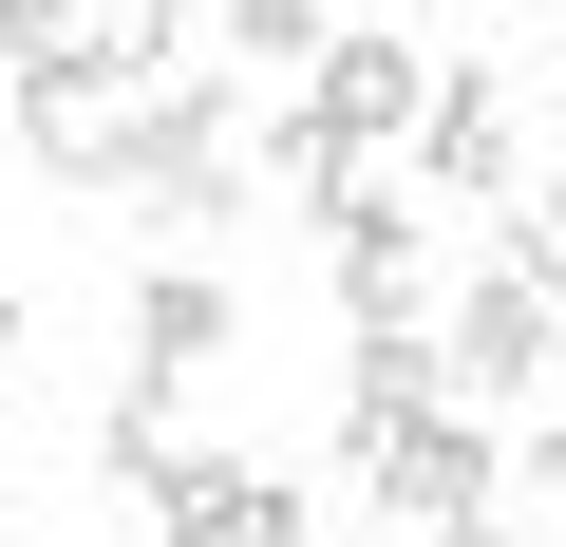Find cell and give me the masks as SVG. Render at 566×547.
I'll return each mask as SVG.
<instances>
[{
    "label": "cell",
    "mask_w": 566,
    "mask_h": 547,
    "mask_svg": "<svg viewBox=\"0 0 566 547\" xmlns=\"http://www.w3.org/2000/svg\"><path fill=\"white\" fill-rule=\"evenodd\" d=\"M114 208L227 227V208H245V95H227V76H151V95L114 114Z\"/></svg>",
    "instance_id": "cell-1"
},
{
    "label": "cell",
    "mask_w": 566,
    "mask_h": 547,
    "mask_svg": "<svg viewBox=\"0 0 566 547\" xmlns=\"http://www.w3.org/2000/svg\"><path fill=\"white\" fill-rule=\"evenodd\" d=\"M566 378V303H528V284H472L453 322H434V397L453 415H491V397H547Z\"/></svg>",
    "instance_id": "cell-2"
},
{
    "label": "cell",
    "mask_w": 566,
    "mask_h": 547,
    "mask_svg": "<svg viewBox=\"0 0 566 547\" xmlns=\"http://www.w3.org/2000/svg\"><path fill=\"white\" fill-rule=\"evenodd\" d=\"M0 95H20V151H39L57 189H114V114H133V76H114L95 39H57V57H20Z\"/></svg>",
    "instance_id": "cell-3"
},
{
    "label": "cell",
    "mask_w": 566,
    "mask_h": 547,
    "mask_svg": "<svg viewBox=\"0 0 566 547\" xmlns=\"http://www.w3.org/2000/svg\"><path fill=\"white\" fill-rule=\"evenodd\" d=\"M359 491H378L397 528H491V415H453V397L397 415V434L359 453Z\"/></svg>",
    "instance_id": "cell-4"
},
{
    "label": "cell",
    "mask_w": 566,
    "mask_h": 547,
    "mask_svg": "<svg viewBox=\"0 0 566 547\" xmlns=\"http://www.w3.org/2000/svg\"><path fill=\"white\" fill-rule=\"evenodd\" d=\"M416 189L510 208V76H491V57H434V95H416Z\"/></svg>",
    "instance_id": "cell-5"
},
{
    "label": "cell",
    "mask_w": 566,
    "mask_h": 547,
    "mask_svg": "<svg viewBox=\"0 0 566 547\" xmlns=\"http://www.w3.org/2000/svg\"><path fill=\"white\" fill-rule=\"evenodd\" d=\"M151 547H303V491H283L264 453H189L151 491Z\"/></svg>",
    "instance_id": "cell-6"
},
{
    "label": "cell",
    "mask_w": 566,
    "mask_h": 547,
    "mask_svg": "<svg viewBox=\"0 0 566 547\" xmlns=\"http://www.w3.org/2000/svg\"><path fill=\"white\" fill-rule=\"evenodd\" d=\"M416 95H434V57H416V39H378V20H340V39L303 57V114H322L340 151H378V133H416Z\"/></svg>",
    "instance_id": "cell-7"
},
{
    "label": "cell",
    "mask_w": 566,
    "mask_h": 547,
    "mask_svg": "<svg viewBox=\"0 0 566 547\" xmlns=\"http://www.w3.org/2000/svg\"><path fill=\"white\" fill-rule=\"evenodd\" d=\"M322 245H340V322H434V227H416V189H359Z\"/></svg>",
    "instance_id": "cell-8"
},
{
    "label": "cell",
    "mask_w": 566,
    "mask_h": 547,
    "mask_svg": "<svg viewBox=\"0 0 566 547\" xmlns=\"http://www.w3.org/2000/svg\"><path fill=\"white\" fill-rule=\"evenodd\" d=\"M227 340H245V303L208 284V264H151V284H133V378H151V397H189Z\"/></svg>",
    "instance_id": "cell-9"
},
{
    "label": "cell",
    "mask_w": 566,
    "mask_h": 547,
    "mask_svg": "<svg viewBox=\"0 0 566 547\" xmlns=\"http://www.w3.org/2000/svg\"><path fill=\"white\" fill-rule=\"evenodd\" d=\"M397 415H434V322H359V359H340V472H359Z\"/></svg>",
    "instance_id": "cell-10"
},
{
    "label": "cell",
    "mask_w": 566,
    "mask_h": 547,
    "mask_svg": "<svg viewBox=\"0 0 566 547\" xmlns=\"http://www.w3.org/2000/svg\"><path fill=\"white\" fill-rule=\"evenodd\" d=\"M170 472H189V434H170V397H151V378H114V415H95V491H114V509H151Z\"/></svg>",
    "instance_id": "cell-11"
},
{
    "label": "cell",
    "mask_w": 566,
    "mask_h": 547,
    "mask_svg": "<svg viewBox=\"0 0 566 547\" xmlns=\"http://www.w3.org/2000/svg\"><path fill=\"white\" fill-rule=\"evenodd\" d=\"M264 189L303 208V227H340V208H359V151H340V133H322L303 95H283V114H264Z\"/></svg>",
    "instance_id": "cell-12"
},
{
    "label": "cell",
    "mask_w": 566,
    "mask_h": 547,
    "mask_svg": "<svg viewBox=\"0 0 566 547\" xmlns=\"http://www.w3.org/2000/svg\"><path fill=\"white\" fill-rule=\"evenodd\" d=\"M76 39H95V57H114V76L151 95V76H189V39H208V0H95Z\"/></svg>",
    "instance_id": "cell-13"
},
{
    "label": "cell",
    "mask_w": 566,
    "mask_h": 547,
    "mask_svg": "<svg viewBox=\"0 0 566 547\" xmlns=\"http://www.w3.org/2000/svg\"><path fill=\"white\" fill-rule=\"evenodd\" d=\"M208 39H227V57H322L340 0H208Z\"/></svg>",
    "instance_id": "cell-14"
},
{
    "label": "cell",
    "mask_w": 566,
    "mask_h": 547,
    "mask_svg": "<svg viewBox=\"0 0 566 547\" xmlns=\"http://www.w3.org/2000/svg\"><path fill=\"white\" fill-rule=\"evenodd\" d=\"M491 284H528V303H566V189H510V264Z\"/></svg>",
    "instance_id": "cell-15"
},
{
    "label": "cell",
    "mask_w": 566,
    "mask_h": 547,
    "mask_svg": "<svg viewBox=\"0 0 566 547\" xmlns=\"http://www.w3.org/2000/svg\"><path fill=\"white\" fill-rule=\"evenodd\" d=\"M76 39V0H0V76H20V57H57Z\"/></svg>",
    "instance_id": "cell-16"
},
{
    "label": "cell",
    "mask_w": 566,
    "mask_h": 547,
    "mask_svg": "<svg viewBox=\"0 0 566 547\" xmlns=\"http://www.w3.org/2000/svg\"><path fill=\"white\" fill-rule=\"evenodd\" d=\"M528 509H547V547H566V434H547V453H528Z\"/></svg>",
    "instance_id": "cell-17"
},
{
    "label": "cell",
    "mask_w": 566,
    "mask_h": 547,
    "mask_svg": "<svg viewBox=\"0 0 566 547\" xmlns=\"http://www.w3.org/2000/svg\"><path fill=\"white\" fill-rule=\"evenodd\" d=\"M20 340H39V322H20V303H0V378H20Z\"/></svg>",
    "instance_id": "cell-18"
},
{
    "label": "cell",
    "mask_w": 566,
    "mask_h": 547,
    "mask_svg": "<svg viewBox=\"0 0 566 547\" xmlns=\"http://www.w3.org/2000/svg\"><path fill=\"white\" fill-rule=\"evenodd\" d=\"M416 547H510V528H416Z\"/></svg>",
    "instance_id": "cell-19"
},
{
    "label": "cell",
    "mask_w": 566,
    "mask_h": 547,
    "mask_svg": "<svg viewBox=\"0 0 566 547\" xmlns=\"http://www.w3.org/2000/svg\"><path fill=\"white\" fill-rule=\"evenodd\" d=\"M0 528H20V491H0Z\"/></svg>",
    "instance_id": "cell-20"
}]
</instances>
